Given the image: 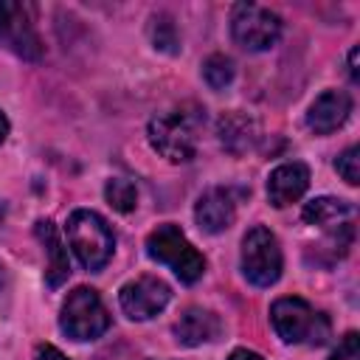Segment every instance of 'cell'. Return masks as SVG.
I'll use <instances>...</instances> for the list:
<instances>
[{
    "label": "cell",
    "mask_w": 360,
    "mask_h": 360,
    "mask_svg": "<svg viewBox=\"0 0 360 360\" xmlns=\"http://www.w3.org/2000/svg\"><path fill=\"white\" fill-rule=\"evenodd\" d=\"M349 76L357 82V48L349 51Z\"/></svg>",
    "instance_id": "24"
},
{
    "label": "cell",
    "mask_w": 360,
    "mask_h": 360,
    "mask_svg": "<svg viewBox=\"0 0 360 360\" xmlns=\"http://www.w3.org/2000/svg\"><path fill=\"white\" fill-rule=\"evenodd\" d=\"M349 112H352V98L343 90H326V93H321L309 104L307 127L315 135H329L338 127H343V121L349 118Z\"/></svg>",
    "instance_id": "11"
},
{
    "label": "cell",
    "mask_w": 360,
    "mask_h": 360,
    "mask_svg": "<svg viewBox=\"0 0 360 360\" xmlns=\"http://www.w3.org/2000/svg\"><path fill=\"white\" fill-rule=\"evenodd\" d=\"M174 335L183 346H200L208 340H217L222 335V321L202 307H188L180 321L174 323Z\"/></svg>",
    "instance_id": "13"
},
{
    "label": "cell",
    "mask_w": 360,
    "mask_h": 360,
    "mask_svg": "<svg viewBox=\"0 0 360 360\" xmlns=\"http://www.w3.org/2000/svg\"><path fill=\"white\" fill-rule=\"evenodd\" d=\"M194 219L205 233H222L225 228H231L236 219L233 191L231 188H208L194 205Z\"/></svg>",
    "instance_id": "10"
},
{
    "label": "cell",
    "mask_w": 360,
    "mask_h": 360,
    "mask_svg": "<svg viewBox=\"0 0 360 360\" xmlns=\"http://www.w3.org/2000/svg\"><path fill=\"white\" fill-rule=\"evenodd\" d=\"M3 284H6V270L0 267V287H3Z\"/></svg>",
    "instance_id": "26"
},
{
    "label": "cell",
    "mask_w": 360,
    "mask_h": 360,
    "mask_svg": "<svg viewBox=\"0 0 360 360\" xmlns=\"http://www.w3.org/2000/svg\"><path fill=\"white\" fill-rule=\"evenodd\" d=\"M169 298H172L169 284L155 278V276H141L135 281H127L118 292L121 309L132 321H146V318L158 315L169 304Z\"/></svg>",
    "instance_id": "9"
},
{
    "label": "cell",
    "mask_w": 360,
    "mask_h": 360,
    "mask_svg": "<svg viewBox=\"0 0 360 360\" xmlns=\"http://www.w3.org/2000/svg\"><path fill=\"white\" fill-rule=\"evenodd\" d=\"M307 186H309V169L304 163H298V160L281 163L267 177V200L276 208H284V205L301 200Z\"/></svg>",
    "instance_id": "12"
},
{
    "label": "cell",
    "mask_w": 360,
    "mask_h": 360,
    "mask_svg": "<svg viewBox=\"0 0 360 360\" xmlns=\"http://www.w3.org/2000/svg\"><path fill=\"white\" fill-rule=\"evenodd\" d=\"M301 217L309 222V225H321V228H338L340 219L352 217V205L346 200H338V197H315L304 205Z\"/></svg>",
    "instance_id": "16"
},
{
    "label": "cell",
    "mask_w": 360,
    "mask_h": 360,
    "mask_svg": "<svg viewBox=\"0 0 360 360\" xmlns=\"http://www.w3.org/2000/svg\"><path fill=\"white\" fill-rule=\"evenodd\" d=\"M219 141L228 152L233 155H242L253 146L256 141V124L242 115V112H231V115H222L219 118Z\"/></svg>",
    "instance_id": "15"
},
{
    "label": "cell",
    "mask_w": 360,
    "mask_h": 360,
    "mask_svg": "<svg viewBox=\"0 0 360 360\" xmlns=\"http://www.w3.org/2000/svg\"><path fill=\"white\" fill-rule=\"evenodd\" d=\"M0 217H3V202H0Z\"/></svg>",
    "instance_id": "27"
},
{
    "label": "cell",
    "mask_w": 360,
    "mask_h": 360,
    "mask_svg": "<svg viewBox=\"0 0 360 360\" xmlns=\"http://www.w3.org/2000/svg\"><path fill=\"white\" fill-rule=\"evenodd\" d=\"M329 360H360V338H357V332H349L338 343V349L332 352Z\"/></svg>",
    "instance_id": "21"
},
{
    "label": "cell",
    "mask_w": 360,
    "mask_h": 360,
    "mask_svg": "<svg viewBox=\"0 0 360 360\" xmlns=\"http://www.w3.org/2000/svg\"><path fill=\"white\" fill-rule=\"evenodd\" d=\"M270 321L284 343L321 346L329 338V318L312 309L304 298H278L270 307Z\"/></svg>",
    "instance_id": "2"
},
{
    "label": "cell",
    "mask_w": 360,
    "mask_h": 360,
    "mask_svg": "<svg viewBox=\"0 0 360 360\" xmlns=\"http://www.w3.org/2000/svg\"><path fill=\"white\" fill-rule=\"evenodd\" d=\"M0 45L17 53L20 59L37 62L45 53V45L34 28L31 6L28 3H11L0 0Z\"/></svg>",
    "instance_id": "7"
},
{
    "label": "cell",
    "mask_w": 360,
    "mask_h": 360,
    "mask_svg": "<svg viewBox=\"0 0 360 360\" xmlns=\"http://www.w3.org/2000/svg\"><path fill=\"white\" fill-rule=\"evenodd\" d=\"M335 169H338V174L349 186H357L360 183V149L357 146H349L346 152H340L338 160H335Z\"/></svg>",
    "instance_id": "20"
},
{
    "label": "cell",
    "mask_w": 360,
    "mask_h": 360,
    "mask_svg": "<svg viewBox=\"0 0 360 360\" xmlns=\"http://www.w3.org/2000/svg\"><path fill=\"white\" fill-rule=\"evenodd\" d=\"M68 242L76 253V259L87 267V270H98L110 262L112 248H115V236L110 231V225L96 214V211H73L68 217Z\"/></svg>",
    "instance_id": "3"
},
{
    "label": "cell",
    "mask_w": 360,
    "mask_h": 360,
    "mask_svg": "<svg viewBox=\"0 0 360 360\" xmlns=\"http://www.w3.org/2000/svg\"><path fill=\"white\" fill-rule=\"evenodd\" d=\"M37 360H68L56 346H51V343H42L39 349H37Z\"/></svg>",
    "instance_id": "22"
},
{
    "label": "cell",
    "mask_w": 360,
    "mask_h": 360,
    "mask_svg": "<svg viewBox=\"0 0 360 360\" xmlns=\"http://www.w3.org/2000/svg\"><path fill=\"white\" fill-rule=\"evenodd\" d=\"M231 34L245 51H267L281 34V20L276 11L256 3H236L231 14Z\"/></svg>",
    "instance_id": "8"
},
{
    "label": "cell",
    "mask_w": 360,
    "mask_h": 360,
    "mask_svg": "<svg viewBox=\"0 0 360 360\" xmlns=\"http://www.w3.org/2000/svg\"><path fill=\"white\" fill-rule=\"evenodd\" d=\"M152 42L158 51H166V53H174L177 45H180V37H177V28L172 22V17L166 14H158L152 20Z\"/></svg>",
    "instance_id": "19"
},
{
    "label": "cell",
    "mask_w": 360,
    "mask_h": 360,
    "mask_svg": "<svg viewBox=\"0 0 360 360\" xmlns=\"http://www.w3.org/2000/svg\"><path fill=\"white\" fill-rule=\"evenodd\" d=\"M6 135H8V118L0 112V143L6 141Z\"/></svg>",
    "instance_id": "25"
},
{
    "label": "cell",
    "mask_w": 360,
    "mask_h": 360,
    "mask_svg": "<svg viewBox=\"0 0 360 360\" xmlns=\"http://www.w3.org/2000/svg\"><path fill=\"white\" fill-rule=\"evenodd\" d=\"M228 360H264V357L256 354V352H250V349H233Z\"/></svg>",
    "instance_id": "23"
},
{
    "label": "cell",
    "mask_w": 360,
    "mask_h": 360,
    "mask_svg": "<svg viewBox=\"0 0 360 360\" xmlns=\"http://www.w3.org/2000/svg\"><path fill=\"white\" fill-rule=\"evenodd\" d=\"M281 248H278V239L256 225L245 233L242 239V273L250 284L256 287H270L278 281L281 276Z\"/></svg>",
    "instance_id": "6"
},
{
    "label": "cell",
    "mask_w": 360,
    "mask_h": 360,
    "mask_svg": "<svg viewBox=\"0 0 360 360\" xmlns=\"http://www.w3.org/2000/svg\"><path fill=\"white\" fill-rule=\"evenodd\" d=\"M59 326L73 340H93L110 329V312L101 304L98 292L90 287H76L62 304Z\"/></svg>",
    "instance_id": "5"
},
{
    "label": "cell",
    "mask_w": 360,
    "mask_h": 360,
    "mask_svg": "<svg viewBox=\"0 0 360 360\" xmlns=\"http://www.w3.org/2000/svg\"><path fill=\"white\" fill-rule=\"evenodd\" d=\"M34 233L37 239L42 242L45 253H48V270H45V281L48 287H59L62 281H68L70 276V259H68V248L62 245L59 233H56V225L51 219H39L34 225Z\"/></svg>",
    "instance_id": "14"
},
{
    "label": "cell",
    "mask_w": 360,
    "mask_h": 360,
    "mask_svg": "<svg viewBox=\"0 0 360 360\" xmlns=\"http://www.w3.org/2000/svg\"><path fill=\"white\" fill-rule=\"evenodd\" d=\"M202 79L211 90H225L233 82V62L225 53H214L202 62Z\"/></svg>",
    "instance_id": "17"
},
{
    "label": "cell",
    "mask_w": 360,
    "mask_h": 360,
    "mask_svg": "<svg viewBox=\"0 0 360 360\" xmlns=\"http://www.w3.org/2000/svg\"><path fill=\"white\" fill-rule=\"evenodd\" d=\"M146 253L149 259L160 262V264H169L174 270V276L186 284H194L202 273H205V259L202 253L186 239V233L172 225V222H163L158 225L149 236H146Z\"/></svg>",
    "instance_id": "1"
},
{
    "label": "cell",
    "mask_w": 360,
    "mask_h": 360,
    "mask_svg": "<svg viewBox=\"0 0 360 360\" xmlns=\"http://www.w3.org/2000/svg\"><path fill=\"white\" fill-rule=\"evenodd\" d=\"M104 197H107V202H110L115 211H121V214H127V211H132V208L138 205V191H135V186H132L129 180H124V177L107 180Z\"/></svg>",
    "instance_id": "18"
},
{
    "label": "cell",
    "mask_w": 360,
    "mask_h": 360,
    "mask_svg": "<svg viewBox=\"0 0 360 360\" xmlns=\"http://www.w3.org/2000/svg\"><path fill=\"white\" fill-rule=\"evenodd\" d=\"M149 143L172 163H186L197 152V118L186 110H169L149 121Z\"/></svg>",
    "instance_id": "4"
}]
</instances>
